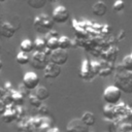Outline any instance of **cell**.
<instances>
[{
  "mask_svg": "<svg viewBox=\"0 0 132 132\" xmlns=\"http://www.w3.org/2000/svg\"><path fill=\"white\" fill-rule=\"evenodd\" d=\"M90 67H91V73H92V76L94 77V76L98 75L99 67H100L99 61H97V60H91V61H90Z\"/></svg>",
  "mask_w": 132,
  "mask_h": 132,
  "instance_id": "27",
  "label": "cell"
},
{
  "mask_svg": "<svg viewBox=\"0 0 132 132\" xmlns=\"http://www.w3.org/2000/svg\"><path fill=\"white\" fill-rule=\"evenodd\" d=\"M92 11L96 16H103L107 12V6L103 1H97L93 4Z\"/></svg>",
  "mask_w": 132,
  "mask_h": 132,
  "instance_id": "17",
  "label": "cell"
},
{
  "mask_svg": "<svg viewBox=\"0 0 132 132\" xmlns=\"http://www.w3.org/2000/svg\"><path fill=\"white\" fill-rule=\"evenodd\" d=\"M14 110H15V116H16V122H19V121H21L22 119H24L25 118V113H26V111H25V109H24V107L22 106V105H20V106H14Z\"/></svg>",
  "mask_w": 132,
  "mask_h": 132,
  "instance_id": "29",
  "label": "cell"
},
{
  "mask_svg": "<svg viewBox=\"0 0 132 132\" xmlns=\"http://www.w3.org/2000/svg\"><path fill=\"white\" fill-rule=\"evenodd\" d=\"M99 64H100V67H99L98 75L101 77H106V76L110 75L113 72V70L116 69L114 64L110 63V62H106V61L102 60V61H99Z\"/></svg>",
  "mask_w": 132,
  "mask_h": 132,
  "instance_id": "14",
  "label": "cell"
},
{
  "mask_svg": "<svg viewBox=\"0 0 132 132\" xmlns=\"http://www.w3.org/2000/svg\"><path fill=\"white\" fill-rule=\"evenodd\" d=\"M2 67H3V63H2V61L0 60V70L2 69Z\"/></svg>",
  "mask_w": 132,
  "mask_h": 132,
  "instance_id": "39",
  "label": "cell"
},
{
  "mask_svg": "<svg viewBox=\"0 0 132 132\" xmlns=\"http://www.w3.org/2000/svg\"><path fill=\"white\" fill-rule=\"evenodd\" d=\"M127 119L132 122V106L129 107V110H128V113H127Z\"/></svg>",
  "mask_w": 132,
  "mask_h": 132,
  "instance_id": "35",
  "label": "cell"
},
{
  "mask_svg": "<svg viewBox=\"0 0 132 132\" xmlns=\"http://www.w3.org/2000/svg\"><path fill=\"white\" fill-rule=\"evenodd\" d=\"M79 77L86 80H90L93 78L91 73V67H90V60L88 58H84L80 67H79Z\"/></svg>",
  "mask_w": 132,
  "mask_h": 132,
  "instance_id": "12",
  "label": "cell"
},
{
  "mask_svg": "<svg viewBox=\"0 0 132 132\" xmlns=\"http://www.w3.org/2000/svg\"><path fill=\"white\" fill-rule=\"evenodd\" d=\"M66 132H90V131H89V127L86 126L80 119H73L67 124Z\"/></svg>",
  "mask_w": 132,
  "mask_h": 132,
  "instance_id": "10",
  "label": "cell"
},
{
  "mask_svg": "<svg viewBox=\"0 0 132 132\" xmlns=\"http://www.w3.org/2000/svg\"><path fill=\"white\" fill-rule=\"evenodd\" d=\"M28 97H29V103H30L31 106H33V107H35V108H38V107L42 104V102H41L40 100H38L37 97H36L34 94H30Z\"/></svg>",
  "mask_w": 132,
  "mask_h": 132,
  "instance_id": "30",
  "label": "cell"
},
{
  "mask_svg": "<svg viewBox=\"0 0 132 132\" xmlns=\"http://www.w3.org/2000/svg\"><path fill=\"white\" fill-rule=\"evenodd\" d=\"M20 48H21V52L25 53V54H30L33 52L34 50V46H33V41L30 40V39H24L21 44H20Z\"/></svg>",
  "mask_w": 132,
  "mask_h": 132,
  "instance_id": "22",
  "label": "cell"
},
{
  "mask_svg": "<svg viewBox=\"0 0 132 132\" xmlns=\"http://www.w3.org/2000/svg\"><path fill=\"white\" fill-rule=\"evenodd\" d=\"M50 60L48 57L45 56L42 52H33L32 56L30 57V64L34 69L37 70H43L45 68V66L48 64Z\"/></svg>",
  "mask_w": 132,
  "mask_h": 132,
  "instance_id": "4",
  "label": "cell"
},
{
  "mask_svg": "<svg viewBox=\"0 0 132 132\" xmlns=\"http://www.w3.org/2000/svg\"><path fill=\"white\" fill-rule=\"evenodd\" d=\"M33 46H34L35 52H43V51L46 48L44 38L37 37V38H36V39L33 41Z\"/></svg>",
  "mask_w": 132,
  "mask_h": 132,
  "instance_id": "25",
  "label": "cell"
},
{
  "mask_svg": "<svg viewBox=\"0 0 132 132\" xmlns=\"http://www.w3.org/2000/svg\"><path fill=\"white\" fill-rule=\"evenodd\" d=\"M80 120H81V122H82L86 126H88V127L93 126V125L95 124V122H96V118H95L94 113L91 112V111H86V112H84L82 116H81V118H80Z\"/></svg>",
  "mask_w": 132,
  "mask_h": 132,
  "instance_id": "21",
  "label": "cell"
},
{
  "mask_svg": "<svg viewBox=\"0 0 132 132\" xmlns=\"http://www.w3.org/2000/svg\"><path fill=\"white\" fill-rule=\"evenodd\" d=\"M121 68L125 71L132 72V57L130 55H127L123 58L122 63H121Z\"/></svg>",
  "mask_w": 132,
  "mask_h": 132,
  "instance_id": "24",
  "label": "cell"
},
{
  "mask_svg": "<svg viewBox=\"0 0 132 132\" xmlns=\"http://www.w3.org/2000/svg\"><path fill=\"white\" fill-rule=\"evenodd\" d=\"M103 116L105 118V120L113 122L117 120V114H116V110H114V105H110V104H105L103 106Z\"/></svg>",
  "mask_w": 132,
  "mask_h": 132,
  "instance_id": "18",
  "label": "cell"
},
{
  "mask_svg": "<svg viewBox=\"0 0 132 132\" xmlns=\"http://www.w3.org/2000/svg\"><path fill=\"white\" fill-rule=\"evenodd\" d=\"M118 54H119V48L116 45H110L105 48H102V51L100 53V57L102 58L103 61L113 63L117 60Z\"/></svg>",
  "mask_w": 132,
  "mask_h": 132,
  "instance_id": "9",
  "label": "cell"
},
{
  "mask_svg": "<svg viewBox=\"0 0 132 132\" xmlns=\"http://www.w3.org/2000/svg\"><path fill=\"white\" fill-rule=\"evenodd\" d=\"M34 95L37 97L38 100H40V101L42 102V101L46 100V99L50 97V92H48V90H47L45 87H43V86H38V87L35 89Z\"/></svg>",
  "mask_w": 132,
  "mask_h": 132,
  "instance_id": "19",
  "label": "cell"
},
{
  "mask_svg": "<svg viewBox=\"0 0 132 132\" xmlns=\"http://www.w3.org/2000/svg\"><path fill=\"white\" fill-rule=\"evenodd\" d=\"M61 74V67L48 62V64L43 69V75L45 78H57Z\"/></svg>",
  "mask_w": 132,
  "mask_h": 132,
  "instance_id": "13",
  "label": "cell"
},
{
  "mask_svg": "<svg viewBox=\"0 0 132 132\" xmlns=\"http://www.w3.org/2000/svg\"><path fill=\"white\" fill-rule=\"evenodd\" d=\"M33 26L34 29L41 34H46L51 30H53L54 22L51 16H48L45 13H40L36 15L33 20Z\"/></svg>",
  "mask_w": 132,
  "mask_h": 132,
  "instance_id": "2",
  "label": "cell"
},
{
  "mask_svg": "<svg viewBox=\"0 0 132 132\" xmlns=\"http://www.w3.org/2000/svg\"><path fill=\"white\" fill-rule=\"evenodd\" d=\"M5 109H6V105L2 102V100L0 99V116H2L3 114V112L5 111Z\"/></svg>",
  "mask_w": 132,
  "mask_h": 132,
  "instance_id": "34",
  "label": "cell"
},
{
  "mask_svg": "<svg viewBox=\"0 0 132 132\" xmlns=\"http://www.w3.org/2000/svg\"><path fill=\"white\" fill-rule=\"evenodd\" d=\"M121 92L131 94L132 93V72L125 71L121 68H118L117 73L114 74V85Z\"/></svg>",
  "mask_w": 132,
  "mask_h": 132,
  "instance_id": "1",
  "label": "cell"
},
{
  "mask_svg": "<svg viewBox=\"0 0 132 132\" xmlns=\"http://www.w3.org/2000/svg\"><path fill=\"white\" fill-rule=\"evenodd\" d=\"M129 107L126 103L124 102H119L118 104L114 105V110L117 114V120H122V119H127V113L129 110Z\"/></svg>",
  "mask_w": 132,
  "mask_h": 132,
  "instance_id": "16",
  "label": "cell"
},
{
  "mask_svg": "<svg viewBox=\"0 0 132 132\" xmlns=\"http://www.w3.org/2000/svg\"><path fill=\"white\" fill-rule=\"evenodd\" d=\"M124 37H125V31H123V30H122V31L120 32V36H119V38H118V39H119V40H121V39H123Z\"/></svg>",
  "mask_w": 132,
  "mask_h": 132,
  "instance_id": "37",
  "label": "cell"
},
{
  "mask_svg": "<svg viewBox=\"0 0 132 132\" xmlns=\"http://www.w3.org/2000/svg\"><path fill=\"white\" fill-rule=\"evenodd\" d=\"M52 20L54 23L58 24H64L69 20V11L68 9L63 5H58L54 8L52 12Z\"/></svg>",
  "mask_w": 132,
  "mask_h": 132,
  "instance_id": "5",
  "label": "cell"
},
{
  "mask_svg": "<svg viewBox=\"0 0 132 132\" xmlns=\"http://www.w3.org/2000/svg\"><path fill=\"white\" fill-rule=\"evenodd\" d=\"M16 29L18 28L13 24H11L10 22L3 21V23L0 27V36L5 37V38H11L14 35Z\"/></svg>",
  "mask_w": 132,
  "mask_h": 132,
  "instance_id": "11",
  "label": "cell"
},
{
  "mask_svg": "<svg viewBox=\"0 0 132 132\" xmlns=\"http://www.w3.org/2000/svg\"><path fill=\"white\" fill-rule=\"evenodd\" d=\"M3 19H2V16H1V14H0V27H1V25H2V23H3Z\"/></svg>",
  "mask_w": 132,
  "mask_h": 132,
  "instance_id": "38",
  "label": "cell"
},
{
  "mask_svg": "<svg viewBox=\"0 0 132 132\" xmlns=\"http://www.w3.org/2000/svg\"><path fill=\"white\" fill-rule=\"evenodd\" d=\"M14 106H15V105H13V104H10V105H7V106H6L5 111H4L3 114L1 116V120H2L4 123L10 124V123H12L13 121L16 120Z\"/></svg>",
  "mask_w": 132,
  "mask_h": 132,
  "instance_id": "15",
  "label": "cell"
},
{
  "mask_svg": "<svg viewBox=\"0 0 132 132\" xmlns=\"http://www.w3.org/2000/svg\"><path fill=\"white\" fill-rule=\"evenodd\" d=\"M28 5L31 6L32 8H35V9H38V8H41L45 5L46 1L45 0H29L28 2Z\"/></svg>",
  "mask_w": 132,
  "mask_h": 132,
  "instance_id": "28",
  "label": "cell"
},
{
  "mask_svg": "<svg viewBox=\"0 0 132 132\" xmlns=\"http://www.w3.org/2000/svg\"><path fill=\"white\" fill-rule=\"evenodd\" d=\"M18 91H19V93H20L24 98H25V97H28V96L30 95V91H29L28 89H26L23 85H20V86H19V90H18Z\"/></svg>",
  "mask_w": 132,
  "mask_h": 132,
  "instance_id": "33",
  "label": "cell"
},
{
  "mask_svg": "<svg viewBox=\"0 0 132 132\" xmlns=\"http://www.w3.org/2000/svg\"><path fill=\"white\" fill-rule=\"evenodd\" d=\"M38 113L40 114V117H47V114L50 113V109L45 104H41L38 108H37Z\"/></svg>",
  "mask_w": 132,
  "mask_h": 132,
  "instance_id": "32",
  "label": "cell"
},
{
  "mask_svg": "<svg viewBox=\"0 0 132 132\" xmlns=\"http://www.w3.org/2000/svg\"><path fill=\"white\" fill-rule=\"evenodd\" d=\"M130 56H131V57H132V53H131V54H130Z\"/></svg>",
  "mask_w": 132,
  "mask_h": 132,
  "instance_id": "40",
  "label": "cell"
},
{
  "mask_svg": "<svg viewBox=\"0 0 132 132\" xmlns=\"http://www.w3.org/2000/svg\"><path fill=\"white\" fill-rule=\"evenodd\" d=\"M15 61L20 65H27L30 62V57H29L28 54H25L23 52H20V53H18V55L15 57Z\"/></svg>",
  "mask_w": 132,
  "mask_h": 132,
  "instance_id": "26",
  "label": "cell"
},
{
  "mask_svg": "<svg viewBox=\"0 0 132 132\" xmlns=\"http://www.w3.org/2000/svg\"><path fill=\"white\" fill-rule=\"evenodd\" d=\"M102 97L106 104L116 105L120 102V99L122 97V92L113 85L107 86L103 91Z\"/></svg>",
  "mask_w": 132,
  "mask_h": 132,
  "instance_id": "3",
  "label": "cell"
},
{
  "mask_svg": "<svg viewBox=\"0 0 132 132\" xmlns=\"http://www.w3.org/2000/svg\"><path fill=\"white\" fill-rule=\"evenodd\" d=\"M0 51H1V46H0Z\"/></svg>",
  "mask_w": 132,
  "mask_h": 132,
  "instance_id": "41",
  "label": "cell"
},
{
  "mask_svg": "<svg viewBox=\"0 0 132 132\" xmlns=\"http://www.w3.org/2000/svg\"><path fill=\"white\" fill-rule=\"evenodd\" d=\"M124 6H125L124 1L118 0V1H116V2L112 4V9H113L114 11H117V12H120V11H122V10L124 9Z\"/></svg>",
  "mask_w": 132,
  "mask_h": 132,
  "instance_id": "31",
  "label": "cell"
},
{
  "mask_svg": "<svg viewBox=\"0 0 132 132\" xmlns=\"http://www.w3.org/2000/svg\"><path fill=\"white\" fill-rule=\"evenodd\" d=\"M48 60L51 63L56 64L58 66H62L64 64H66V62L68 61V53L67 51H63V50H56L53 51L48 57Z\"/></svg>",
  "mask_w": 132,
  "mask_h": 132,
  "instance_id": "7",
  "label": "cell"
},
{
  "mask_svg": "<svg viewBox=\"0 0 132 132\" xmlns=\"http://www.w3.org/2000/svg\"><path fill=\"white\" fill-rule=\"evenodd\" d=\"M39 81H40L39 76L34 71H28L23 76V84L22 85L30 91V90H35L39 86Z\"/></svg>",
  "mask_w": 132,
  "mask_h": 132,
  "instance_id": "6",
  "label": "cell"
},
{
  "mask_svg": "<svg viewBox=\"0 0 132 132\" xmlns=\"http://www.w3.org/2000/svg\"><path fill=\"white\" fill-rule=\"evenodd\" d=\"M45 45L51 52L59 48V34L55 30H51L45 34Z\"/></svg>",
  "mask_w": 132,
  "mask_h": 132,
  "instance_id": "8",
  "label": "cell"
},
{
  "mask_svg": "<svg viewBox=\"0 0 132 132\" xmlns=\"http://www.w3.org/2000/svg\"><path fill=\"white\" fill-rule=\"evenodd\" d=\"M47 132H62V131L59 128H57V127H52V128H50L47 130Z\"/></svg>",
  "mask_w": 132,
  "mask_h": 132,
  "instance_id": "36",
  "label": "cell"
},
{
  "mask_svg": "<svg viewBox=\"0 0 132 132\" xmlns=\"http://www.w3.org/2000/svg\"><path fill=\"white\" fill-rule=\"evenodd\" d=\"M71 45H72V40H71L68 36H65V35L59 36V48H60V50L66 51V50H68Z\"/></svg>",
  "mask_w": 132,
  "mask_h": 132,
  "instance_id": "23",
  "label": "cell"
},
{
  "mask_svg": "<svg viewBox=\"0 0 132 132\" xmlns=\"http://www.w3.org/2000/svg\"><path fill=\"white\" fill-rule=\"evenodd\" d=\"M9 95H10V98H11V101H12V104L13 105H16V106H20L24 103V100L25 98L19 93L18 90H11L9 92Z\"/></svg>",
  "mask_w": 132,
  "mask_h": 132,
  "instance_id": "20",
  "label": "cell"
}]
</instances>
